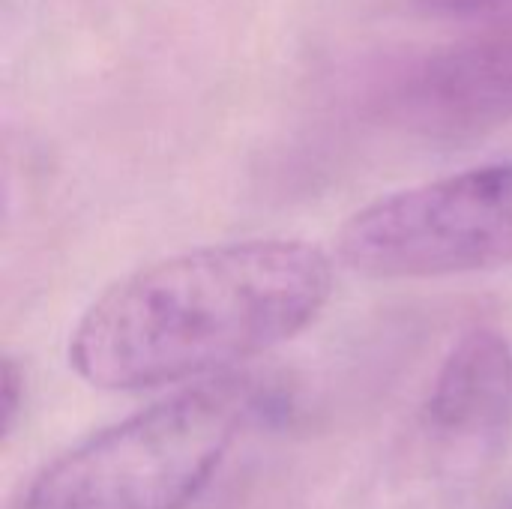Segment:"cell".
Masks as SVG:
<instances>
[{
	"label": "cell",
	"mask_w": 512,
	"mask_h": 509,
	"mask_svg": "<svg viewBox=\"0 0 512 509\" xmlns=\"http://www.w3.org/2000/svg\"><path fill=\"white\" fill-rule=\"evenodd\" d=\"M408 126L462 135L512 120V15L420 60L393 87Z\"/></svg>",
	"instance_id": "277c9868"
},
{
	"label": "cell",
	"mask_w": 512,
	"mask_h": 509,
	"mask_svg": "<svg viewBox=\"0 0 512 509\" xmlns=\"http://www.w3.org/2000/svg\"><path fill=\"white\" fill-rule=\"evenodd\" d=\"M504 3L512 0H420V6L435 15H477V12L498 9Z\"/></svg>",
	"instance_id": "52a82bcc"
},
{
	"label": "cell",
	"mask_w": 512,
	"mask_h": 509,
	"mask_svg": "<svg viewBox=\"0 0 512 509\" xmlns=\"http://www.w3.org/2000/svg\"><path fill=\"white\" fill-rule=\"evenodd\" d=\"M339 258L366 279H447L512 267V159L375 198L345 219Z\"/></svg>",
	"instance_id": "3957f363"
},
{
	"label": "cell",
	"mask_w": 512,
	"mask_h": 509,
	"mask_svg": "<svg viewBox=\"0 0 512 509\" xmlns=\"http://www.w3.org/2000/svg\"><path fill=\"white\" fill-rule=\"evenodd\" d=\"M24 387H27L24 369L12 357H3V372H0V432H3V441H9V435L21 417Z\"/></svg>",
	"instance_id": "8992f818"
},
{
	"label": "cell",
	"mask_w": 512,
	"mask_h": 509,
	"mask_svg": "<svg viewBox=\"0 0 512 509\" xmlns=\"http://www.w3.org/2000/svg\"><path fill=\"white\" fill-rule=\"evenodd\" d=\"M512 411V348L492 327H474L450 348L426 399V423L444 438H483Z\"/></svg>",
	"instance_id": "5b68a950"
},
{
	"label": "cell",
	"mask_w": 512,
	"mask_h": 509,
	"mask_svg": "<svg viewBox=\"0 0 512 509\" xmlns=\"http://www.w3.org/2000/svg\"><path fill=\"white\" fill-rule=\"evenodd\" d=\"M279 408L282 393L258 378H204L57 456L30 483L21 509H183L234 441Z\"/></svg>",
	"instance_id": "7a4b0ae2"
},
{
	"label": "cell",
	"mask_w": 512,
	"mask_h": 509,
	"mask_svg": "<svg viewBox=\"0 0 512 509\" xmlns=\"http://www.w3.org/2000/svg\"><path fill=\"white\" fill-rule=\"evenodd\" d=\"M333 258L300 237L195 246L114 279L69 333L72 372L111 393L234 372L312 327Z\"/></svg>",
	"instance_id": "6da1fadb"
},
{
	"label": "cell",
	"mask_w": 512,
	"mask_h": 509,
	"mask_svg": "<svg viewBox=\"0 0 512 509\" xmlns=\"http://www.w3.org/2000/svg\"><path fill=\"white\" fill-rule=\"evenodd\" d=\"M510 509H512V507H510Z\"/></svg>",
	"instance_id": "ba28073f"
}]
</instances>
